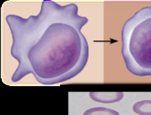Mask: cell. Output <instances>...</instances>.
Instances as JSON below:
<instances>
[{
  "mask_svg": "<svg viewBox=\"0 0 151 115\" xmlns=\"http://www.w3.org/2000/svg\"><path fill=\"white\" fill-rule=\"evenodd\" d=\"M6 21L12 37L11 54L18 62L12 82L32 74L40 83L53 85L85 67L88 45L81 29L88 19L78 14L76 4L44 0L38 15L24 18L11 14Z\"/></svg>",
  "mask_w": 151,
  "mask_h": 115,
  "instance_id": "cell-1",
  "label": "cell"
},
{
  "mask_svg": "<svg viewBox=\"0 0 151 115\" xmlns=\"http://www.w3.org/2000/svg\"><path fill=\"white\" fill-rule=\"evenodd\" d=\"M122 41L129 71L137 76H151V6L141 8L125 22Z\"/></svg>",
  "mask_w": 151,
  "mask_h": 115,
  "instance_id": "cell-2",
  "label": "cell"
},
{
  "mask_svg": "<svg viewBox=\"0 0 151 115\" xmlns=\"http://www.w3.org/2000/svg\"><path fill=\"white\" fill-rule=\"evenodd\" d=\"M90 98L102 103H112L120 101L123 97L122 92H90Z\"/></svg>",
  "mask_w": 151,
  "mask_h": 115,
  "instance_id": "cell-3",
  "label": "cell"
},
{
  "mask_svg": "<svg viewBox=\"0 0 151 115\" xmlns=\"http://www.w3.org/2000/svg\"><path fill=\"white\" fill-rule=\"evenodd\" d=\"M133 110L139 115H151V100H142L136 102Z\"/></svg>",
  "mask_w": 151,
  "mask_h": 115,
  "instance_id": "cell-4",
  "label": "cell"
},
{
  "mask_svg": "<svg viewBox=\"0 0 151 115\" xmlns=\"http://www.w3.org/2000/svg\"><path fill=\"white\" fill-rule=\"evenodd\" d=\"M83 115H119V113L117 111L110 109L97 107L86 110Z\"/></svg>",
  "mask_w": 151,
  "mask_h": 115,
  "instance_id": "cell-5",
  "label": "cell"
}]
</instances>
